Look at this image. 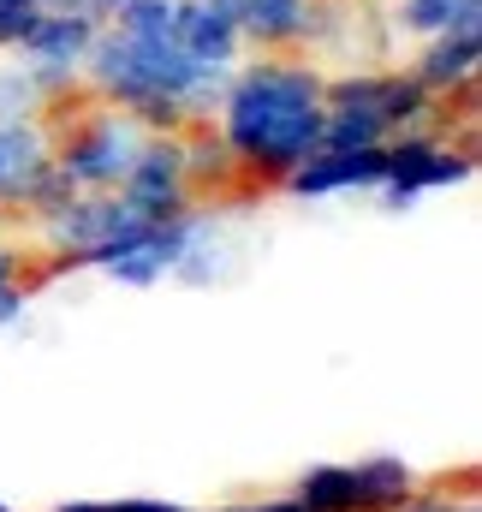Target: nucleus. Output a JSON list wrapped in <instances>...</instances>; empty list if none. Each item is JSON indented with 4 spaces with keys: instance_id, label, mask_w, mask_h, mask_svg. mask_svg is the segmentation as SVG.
I'll list each match as a JSON object with an SVG mask.
<instances>
[{
    "instance_id": "5701e85b",
    "label": "nucleus",
    "mask_w": 482,
    "mask_h": 512,
    "mask_svg": "<svg viewBox=\"0 0 482 512\" xmlns=\"http://www.w3.org/2000/svg\"><path fill=\"white\" fill-rule=\"evenodd\" d=\"M12 280H24V251L0 239V286H12Z\"/></svg>"
},
{
    "instance_id": "dca6fc26",
    "label": "nucleus",
    "mask_w": 482,
    "mask_h": 512,
    "mask_svg": "<svg viewBox=\"0 0 482 512\" xmlns=\"http://www.w3.org/2000/svg\"><path fill=\"white\" fill-rule=\"evenodd\" d=\"M179 149H185V179H191V191H221V185L239 179V161H233V149L221 143L215 120L185 126L179 131Z\"/></svg>"
},
{
    "instance_id": "a211bd4d",
    "label": "nucleus",
    "mask_w": 482,
    "mask_h": 512,
    "mask_svg": "<svg viewBox=\"0 0 482 512\" xmlns=\"http://www.w3.org/2000/svg\"><path fill=\"white\" fill-rule=\"evenodd\" d=\"M292 501L304 512H358V477L352 465H310L292 483Z\"/></svg>"
},
{
    "instance_id": "6ab92c4d",
    "label": "nucleus",
    "mask_w": 482,
    "mask_h": 512,
    "mask_svg": "<svg viewBox=\"0 0 482 512\" xmlns=\"http://www.w3.org/2000/svg\"><path fill=\"white\" fill-rule=\"evenodd\" d=\"M54 512H191L179 501H155V495H125V501H66Z\"/></svg>"
},
{
    "instance_id": "b1692460",
    "label": "nucleus",
    "mask_w": 482,
    "mask_h": 512,
    "mask_svg": "<svg viewBox=\"0 0 482 512\" xmlns=\"http://www.w3.org/2000/svg\"><path fill=\"white\" fill-rule=\"evenodd\" d=\"M215 512H304L292 495H280V501H239V507H215Z\"/></svg>"
},
{
    "instance_id": "412c9836",
    "label": "nucleus",
    "mask_w": 482,
    "mask_h": 512,
    "mask_svg": "<svg viewBox=\"0 0 482 512\" xmlns=\"http://www.w3.org/2000/svg\"><path fill=\"white\" fill-rule=\"evenodd\" d=\"M36 6H42V12H90V18H102V24H108L125 0H36Z\"/></svg>"
},
{
    "instance_id": "7ed1b4c3",
    "label": "nucleus",
    "mask_w": 482,
    "mask_h": 512,
    "mask_svg": "<svg viewBox=\"0 0 482 512\" xmlns=\"http://www.w3.org/2000/svg\"><path fill=\"white\" fill-rule=\"evenodd\" d=\"M143 137L149 131L137 126L131 114L96 102L84 120H72L54 137V167L72 179V191H120L131 161H137V149H143Z\"/></svg>"
},
{
    "instance_id": "39448f33",
    "label": "nucleus",
    "mask_w": 482,
    "mask_h": 512,
    "mask_svg": "<svg viewBox=\"0 0 482 512\" xmlns=\"http://www.w3.org/2000/svg\"><path fill=\"white\" fill-rule=\"evenodd\" d=\"M120 197H125V209H131L137 221H149V227L179 221V215L197 209V191H191V179H185L179 131H149V137H143V149H137V161H131V173H125Z\"/></svg>"
},
{
    "instance_id": "6e6552de",
    "label": "nucleus",
    "mask_w": 482,
    "mask_h": 512,
    "mask_svg": "<svg viewBox=\"0 0 482 512\" xmlns=\"http://www.w3.org/2000/svg\"><path fill=\"white\" fill-rule=\"evenodd\" d=\"M387 149H316L298 173L280 179L286 197L316 203V197H346V191H381Z\"/></svg>"
},
{
    "instance_id": "20e7f679",
    "label": "nucleus",
    "mask_w": 482,
    "mask_h": 512,
    "mask_svg": "<svg viewBox=\"0 0 482 512\" xmlns=\"http://www.w3.org/2000/svg\"><path fill=\"white\" fill-rule=\"evenodd\" d=\"M381 149H387V173H381V203L387 209H411L429 191H453V185L477 179V149H459L435 131H399Z\"/></svg>"
},
{
    "instance_id": "f03ea898",
    "label": "nucleus",
    "mask_w": 482,
    "mask_h": 512,
    "mask_svg": "<svg viewBox=\"0 0 482 512\" xmlns=\"http://www.w3.org/2000/svg\"><path fill=\"white\" fill-rule=\"evenodd\" d=\"M233 72L221 66H197L179 36H125L114 24H102L78 84L102 102L131 114L143 131H185L215 120L221 90Z\"/></svg>"
},
{
    "instance_id": "f257e3e1",
    "label": "nucleus",
    "mask_w": 482,
    "mask_h": 512,
    "mask_svg": "<svg viewBox=\"0 0 482 512\" xmlns=\"http://www.w3.org/2000/svg\"><path fill=\"white\" fill-rule=\"evenodd\" d=\"M322 84L328 78L292 54H256L250 66H233L215 108V131L233 149L244 179L280 185L322 149Z\"/></svg>"
},
{
    "instance_id": "0eeeda50",
    "label": "nucleus",
    "mask_w": 482,
    "mask_h": 512,
    "mask_svg": "<svg viewBox=\"0 0 482 512\" xmlns=\"http://www.w3.org/2000/svg\"><path fill=\"white\" fill-rule=\"evenodd\" d=\"M131 227H137V215L125 209L120 191H78L66 209H54V215L36 221V239L60 256V262L78 268L90 251H102L108 239H120V233H131Z\"/></svg>"
},
{
    "instance_id": "aec40b11",
    "label": "nucleus",
    "mask_w": 482,
    "mask_h": 512,
    "mask_svg": "<svg viewBox=\"0 0 482 512\" xmlns=\"http://www.w3.org/2000/svg\"><path fill=\"white\" fill-rule=\"evenodd\" d=\"M24 316H30V292H24V280L0 286V328H24Z\"/></svg>"
},
{
    "instance_id": "4be33fe9",
    "label": "nucleus",
    "mask_w": 482,
    "mask_h": 512,
    "mask_svg": "<svg viewBox=\"0 0 482 512\" xmlns=\"http://www.w3.org/2000/svg\"><path fill=\"white\" fill-rule=\"evenodd\" d=\"M405 512H482L477 501H447V495H417Z\"/></svg>"
},
{
    "instance_id": "423d86ee",
    "label": "nucleus",
    "mask_w": 482,
    "mask_h": 512,
    "mask_svg": "<svg viewBox=\"0 0 482 512\" xmlns=\"http://www.w3.org/2000/svg\"><path fill=\"white\" fill-rule=\"evenodd\" d=\"M322 108L369 114L387 137L423 131L435 120V96H429L411 72H346V78H328V84H322Z\"/></svg>"
},
{
    "instance_id": "2eb2a0df",
    "label": "nucleus",
    "mask_w": 482,
    "mask_h": 512,
    "mask_svg": "<svg viewBox=\"0 0 482 512\" xmlns=\"http://www.w3.org/2000/svg\"><path fill=\"white\" fill-rule=\"evenodd\" d=\"M72 90L78 84H66L54 72H36V66H0V120H36Z\"/></svg>"
},
{
    "instance_id": "4468645a",
    "label": "nucleus",
    "mask_w": 482,
    "mask_h": 512,
    "mask_svg": "<svg viewBox=\"0 0 482 512\" xmlns=\"http://www.w3.org/2000/svg\"><path fill=\"white\" fill-rule=\"evenodd\" d=\"M304 18H310V0H239L244 48H256V54L298 48L304 42Z\"/></svg>"
},
{
    "instance_id": "1a4fd4ad",
    "label": "nucleus",
    "mask_w": 482,
    "mask_h": 512,
    "mask_svg": "<svg viewBox=\"0 0 482 512\" xmlns=\"http://www.w3.org/2000/svg\"><path fill=\"white\" fill-rule=\"evenodd\" d=\"M48 167H54V126L42 114L36 120H0V209L24 215V203Z\"/></svg>"
},
{
    "instance_id": "f3484780",
    "label": "nucleus",
    "mask_w": 482,
    "mask_h": 512,
    "mask_svg": "<svg viewBox=\"0 0 482 512\" xmlns=\"http://www.w3.org/2000/svg\"><path fill=\"white\" fill-rule=\"evenodd\" d=\"M399 30L405 36H447V30H482V0H399Z\"/></svg>"
},
{
    "instance_id": "9d476101",
    "label": "nucleus",
    "mask_w": 482,
    "mask_h": 512,
    "mask_svg": "<svg viewBox=\"0 0 482 512\" xmlns=\"http://www.w3.org/2000/svg\"><path fill=\"white\" fill-rule=\"evenodd\" d=\"M96 36H102V18H90V12H42L36 30L24 36L18 60L36 66V72H54V78H66V84H78V72H84Z\"/></svg>"
},
{
    "instance_id": "f8f14e48",
    "label": "nucleus",
    "mask_w": 482,
    "mask_h": 512,
    "mask_svg": "<svg viewBox=\"0 0 482 512\" xmlns=\"http://www.w3.org/2000/svg\"><path fill=\"white\" fill-rule=\"evenodd\" d=\"M477 66H482V30H447V36H429V42H423L411 78H417L435 102H441V96L453 102V96H471Z\"/></svg>"
},
{
    "instance_id": "9b49d317",
    "label": "nucleus",
    "mask_w": 482,
    "mask_h": 512,
    "mask_svg": "<svg viewBox=\"0 0 482 512\" xmlns=\"http://www.w3.org/2000/svg\"><path fill=\"white\" fill-rule=\"evenodd\" d=\"M179 48H185L197 66L233 72L244 60L239 0H179Z\"/></svg>"
},
{
    "instance_id": "393cba45",
    "label": "nucleus",
    "mask_w": 482,
    "mask_h": 512,
    "mask_svg": "<svg viewBox=\"0 0 482 512\" xmlns=\"http://www.w3.org/2000/svg\"><path fill=\"white\" fill-rule=\"evenodd\" d=\"M6 233H12V209H0V239H6Z\"/></svg>"
},
{
    "instance_id": "ddd939ff",
    "label": "nucleus",
    "mask_w": 482,
    "mask_h": 512,
    "mask_svg": "<svg viewBox=\"0 0 482 512\" xmlns=\"http://www.w3.org/2000/svg\"><path fill=\"white\" fill-rule=\"evenodd\" d=\"M358 477V512H405L423 495V471L405 465L399 453H369L352 465Z\"/></svg>"
}]
</instances>
